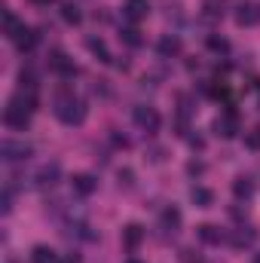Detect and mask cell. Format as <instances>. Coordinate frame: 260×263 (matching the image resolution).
<instances>
[{
  "label": "cell",
  "instance_id": "1",
  "mask_svg": "<svg viewBox=\"0 0 260 263\" xmlns=\"http://www.w3.org/2000/svg\"><path fill=\"white\" fill-rule=\"evenodd\" d=\"M37 110V98H34V92H18V95H12L9 98V104H6V110H3V123L9 126V129H25L28 123H31V114Z\"/></svg>",
  "mask_w": 260,
  "mask_h": 263
},
{
  "label": "cell",
  "instance_id": "2",
  "mask_svg": "<svg viewBox=\"0 0 260 263\" xmlns=\"http://www.w3.org/2000/svg\"><path fill=\"white\" fill-rule=\"evenodd\" d=\"M55 117L65 126H80L86 120V104L73 95H62V98H55Z\"/></svg>",
  "mask_w": 260,
  "mask_h": 263
},
{
  "label": "cell",
  "instance_id": "3",
  "mask_svg": "<svg viewBox=\"0 0 260 263\" xmlns=\"http://www.w3.org/2000/svg\"><path fill=\"white\" fill-rule=\"evenodd\" d=\"M132 120H135L138 129H144V132H156L159 129V114H156L153 107H144V104L135 107V110H132Z\"/></svg>",
  "mask_w": 260,
  "mask_h": 263
},
{
  "label": "cell",
  "instance_id": "4",
  "mask_svg": "<svg viewBox=\"0 0 260 263\" xmlns=\"http://www.w3.org/2000/svg\"><path fill=\"white\" fill-rule=\"evenodd\" d=\"M214 132H217L220 138H236V135H239V117H236L233 110L220 114V117L214 120Z\"/></svg>",
  "mask_w": 260,
  "mask_h": 263
},
{
  "label": "cell",
  "instance_id": "5",
  "mask_svg": "<svg viewBox=\"0 0 260 263\" xmlns=\"http://www.w3.org/2000/svg\"><path fill=\"white\" fill-rule=\"evenodd\" d=\"M236 25L239 28H254V25H260V9L254 3H239L236 6Z\"/></svg>",
  "mask_w": 260,
  "mask_h": 263
},
{
  "label": "cell",
  "instance_id": "6",
  "mask_svg": "<svg viewBox=\"0 0 260 263\" xmlns=\"http://www.w3.org/2000/svg\"><path fill=\"white\" fill-rule=\"evenodd\" d=\"M0 153H3L6 162H15V159H28L31 156V147L25 141H3L0 144Z\"/></svg>",
  "mask_w": 260,
  "mask_h": 263
},
{
  "label": "cell",
  "instance_id": "7",
  "mask_svg": "<svg viewBox=\"0 0 260 263\" xmlns=\"http://www.w3.org/2000/svg\"><path fill=\"white\" fill-rule=\"evenodd\" d=\"M49 67H52L55 73H62V77H73V73H77V67H73V62L67 59L65 52H62V49H55V52L49 55Z\"/></svg>",
  "mask_w": 260,
  "mask_h": 263
},
{
  "label": "cell",
  "instance_id": "8",
  "mask_svg": "<svg viewBox=\"0 0 260 263\" xmlns=\"http://www.w3.org/2000/svg\"><path fill=\"white\" fill-rule=\"evenodd\" d=\"M70 190L77 196H92L95 193V178L92 175H73L70 178Z\"/></svg>",
  "mask_w": 260,
  "mask_h": 263
},
{
  "label": "cell",
  "instance_id": "9",
  "mask_svg": "<svg viewBox=\"0 0 260 263\" xmlns=\"http://www.w3.org/2000/svg\"><path fill=\"white\" fill-rule=\"evenodd\" d=\"M156 52H159L162 59H172V55H178V52H181V37H172V34H165V37L156 43Z\"/></svg>",
  "mask_w": 260,
  "mask_h": 263
},
{
  "label": "cell",
  "instance_id": "10",
  "mask_svg": "<svg viewBox=\"0 0 260 263\" xmlns=\"http://www.w3.org/2000/svg\"><path fill=\"white\" fill-rule=\"evenodd\" d=\"M123 12L129 15L132 22H141V18H147V12H150V3H147V0H126Z\"/></svg>",
  "mask_w": 260,
  "mask_h": 263
},
{
  "label": "cell",
  "instance_id": "11",
  "mask_svg": "<svg viewBox=\"0 0 260 263\" xmlns=\"http://www.w3.org/2000/svg\"><path fill=\"white\" fill-rule=\"evenodd\" d=\"M22 31H25V25L15 18V12H9V9H6V12H3V34H6L9 40H15Z\"/></svg>",
  "mask_w": 260,
  "mask_h": 263
},
{
  "label": "cell",
  "instance_id": "12",
  "mask_svg": "<svg viewBox=\"0 0 260 263\" xmlns=\"http://www.w3.org/2000/svg\"><path fill=\"white\" fill-rule=\"evenodd\" d=\"M141 239H144V230H141L138 223H129V227L123 230V245H126L129 251H135V248L141 245Z\"/></svg>",
  "mask_w": 260,
  "mask_h": 263
},
{
  "label": "cell",
  "instance_id": "13",
  "mask_svg": "<svg viewBox=\"0 0 260 263\" xmlns=\"http://www.w3.org/2000/svg\"><path fill=\"white\" fill-rule=\"evenodd\" d=\"M89 52L101 62V65H110V52H107V43L101 37H89Z\"/></svg>",
  "mask_w": 260,
  "mask_h": 263
},
{
  "label": "cell",
  "instance_id": "14",
  "mask_svg": "<svg viewBox=\"0 0 260 263\" xmlns=\"http://www.w3.org/2000/svg\"><path fill=\"white\" fill-rule=\"evenodd\" d=\"M62 257L49 248V245H37L34 251H31V263H59Z\"/></svg>",
  "mask_w": 260,
  "mask_h": 263
},
{
  "label": "cell",
  "instance_id": "15",
  "mask_svg": "<svg viewBox=\"0 0 260 263\" xmlns=\"http://www.w3.org/2000/svg\"><path fill=\"white\" fill-rule=\"evenodd\" d=\"M37 40H40V37H37V31L25 28V31H22L18 37H15V46H18V52H31V49L37 46Z\"/></svg>",
  "mask_w": 260,
  "mask_h": 263
},
{
  "label": "cell",
  "instance_id": "16",
  "mask_svg": "<svg viewBox=\"0 0 260 263\" xmlns=\"http://www.w3.org/2000/svg\"><path fill=\"white\" fill-rule=\"evenodd\" d=\"M59 175H62V168H59L55 162H52V165H43L40 175H37V184H40V187H52V184L59 181Z\"/></svg>",
  "mask_w": 260,
  "mask_h": 263
},
{
  "label": "cell",
  "instance_id": "17",
  "mask_svg": "<svg viewBox=\"0 0 260 263\" xmlns=\"http://www.w3.org/2000/svg\"><path fill=\"white\" fill-rule=\"evenodd\" d=\"M199 239L208 242V245H220V242H224V233H220L217 227H211V223H202V227H199Z\"/></svg>",
  "mask_w": 260,
  "mask_h": 263
},
{
  "label": "cell",
  "instance_id": "18",
  "mask_svg": "<svg viewBox=\"0 0 260 263\" xmlns=\"http://www.w3.org/2000/svg\"><path fill=\"white\" fill-rule=\"evenodd\" d=\"M190 199H193L199 208H208V205L214 202V193H211V190H205V187H193V190H190Z\"/></svg>",
  "mask_w": 260,
  "mask_h": 263
},
{
  "label": "cell",
  "instance_id": "19",
  "mask_svg": "<svg viewBox=\"0 0 260 263\" xmlns=\"http://www.w3.org/2000/svg\"><path fill=\"white\" fill-rule=\"evenodd\" d=\"M224 6H227V0H202V9H205L208 18H220L224 15Z\"/></svg>",
  "mask_w": 260,
  "mask_h": 263
},
{
  "label": "cell",
  "instance_id": "20",
  "mask_svg": "<svg viewBox=\"0 0 260 263\" xmlns=\"http://www.w3.org/2000/svg\"><path fill=\"white\" fill-rule=\"evenodd\" d=\"M120 40H123L126 46H132V49L144 43V40H141V31H138V28H123V31H120Z\"/></svg>",
  "mask_w": 260,
  "mask_h": 263
},
{
  "label": "cell",
  "instance_id": "21",
  "mask_svg": "<svg viewBox=\"0 0 260 263\" xmlns=\"http://www.w3.org/2000/svg\"><path fill=\"white\" fill-rule=\"evenodd\" d=\"M62 18H65L67 25H80V22H83V12H80L73 3H65V6H62Z\"/></svg>",
  "mask_w": 260,
  "mask_h": 263
},
{
  "label": "cell",
  "instance_id": "22",
  "mask_svg": "<svg viewBox=\"0 0 260 263\" xmlns=\"http://www.w3.org/2000/svg\"><path fill=\"white\" fill-rule=\"evenodd\" d=\"M162 223H165L169 230H178V227H181V211H178V208H165V211H162Z\"/></svg>",
  "mask_w": 260,
  "mask_h": 263
},
{
  "label": "cell",
  "instance_id": "23",
  "mask_svg": "<svg viewBox=\"0 0 260 263\" xmlns=\"http://www.w3.org/2000/svg\"><path fill=\"white\" fill-rule=\"evenodd\" d=\"M251 190H254V187H251V181H248V178H236L233 193H236L239 199H248V196H251Z\"/></svg>",
  "mask_w": 260,
  "mask_h": 263
},
{
  "label": "cell",
  "instance_id": "24",
  "mask_svg": "<svg viewBox=\"0 0 260 263\" xmlns=\"http://www.w3.org/2000/svg\"><path fill=\"white\" fill-rule=\"evenodd\" d=\"M208 49H211V52H230V43H227L224 37L211 34V37H208Z\"/></svg>",
  "mask_w": 260,
  "mask_h": 263
},
{
  "label": "cell",
  "instance_id": "25",
  "mask_svg": "<svg viewBox=\"0 0 260 263\" xmlns=\"http://www.w3.org/2000/svg\"><path fill=\"white\" fill-rule=\"evenodd\" d=\"M245 147H248V150H254V153H260V129L245 132Z\"/></svg>",
  "mask_w": 260,
  "mask_h": 263
},
{
  "label": "cell",
  "instance_id": "26",
  "mask_svg": "<svg viewBox=\"0 0 260 263\" xmlns=\"http://www.w3.org/2000/svg\"><path fill=\"white\" fill-rule=\"evenodd\" d=\"M178 260L181 263H202V257H199V251H193V248H181Z\"/></svg>",
  "mask_w": 260,
  "mask_h": 263
},
{
  "label": "cell",
  "instance_id": "27",
  "mask_svg": "<svg viewBox=\"0 0 260 263\" xmlns=\"http://www.w3.org/2000/svg\"><path fill=\"white\" fill-rule=\"evenodd\" d=\"M59 263H80V257H77V254H70V257H62Z\"/></svg>",
  "mask_w": 260,
  "mask_h": 263
},
{
  "label": "cell",
  "instance_id": "28",
  "mask_svg": "<svg viewBox=\"0 0 260 263\" xmlns=\"http://www.w3.org/2000/svg\"><path fill=\"white\" fill-rule=\"evenodd\" d=\"M37 6H49V3H55V0H34Z\"/></svg>",
  "mask_w": 260,
  "mask_h": 263
},
{
  "label": "cell",
  "instance_id": "29",
  "mask_svg": "<svg viewBox=\"0 0 260 263\" xmlns=\"http://www.w3.org/2000/svg\"><path fill=\"white\" fill-rule=\"evenodd\" d=\"M254 263H260V254H254Z\"/></svg>",
  "mask_w": 260,
  "mask_h": 263
},
{
  "label": "cell",
  "instance_id": "30",
  "mask_svg": "<svg viewBox=\"0 0 260 263\" xmlns=\"http://www.w3.org/2000/svg\"><path fill=\"white\" fill-rule=\"evenodd\" d=\"M129 263H141V260H129Z\"/></svg>",
  "mask_w": 260,
  "mask_h": 263
}]
</instances>
